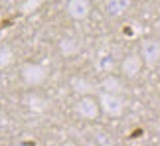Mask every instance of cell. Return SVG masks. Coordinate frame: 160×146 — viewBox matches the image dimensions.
Here are the masks:
<instances>
[{
    "instance_id": "obj_1",
    "label": "cell",
    "mask_w": 160,
    "mask_h": 146,
    "mask_svg": "<svg viewBox=\"0 0 160 146\" xmlns=\"http://www.w3.org/2000/svg\"><path fill=\"white\" fill-rule=\"evenodd\" d=\"M22 81L28 85V87H38L46 81L48 73L44 69V65H38V63H26L22 65V73H20Z\"/></svg>"
},
{
    "instance_id": "obj_2",
    "label": "cell",
    "mask_w": 160,
    "mask_h": 146,
    "mask_svg": "<svg viewBox=\"0 0 160 146\" xmlns=\"http://www.w3.org/2000/svg\"><path fill=\"white\" fill-rule=\"evenodd\" d=\"M99 107L103 109V113L109 114V117H119V114H122V111H125V101H122L119 95L101 93Z\"/></svg>"
},
{
    "instance_id": "obj_3",
    "label": "cell",
    "mask_w": 160,
    "mask_h": 146,
    "mask_svg": "<svg viewBox=\"0 0 160 146\" xmlns=\"http://www.w3.org/2000/svg\"><path fill=\"white\" fill-rule=\"evenodd\" d=\"M140 57L148 67H154L160 61V41L156 40H144L140 46Z\"/></svg>"
},
{
    "instance_id": "obj_4",
    "label": "cell",
    "mask_w": 160,
    "mask_h": 146,
    "mask_svg": "<svg viewBox=\"0 0 160 146\" xmlns=\"http://www.w3.org/2000/svg\"><path fill=\"white\" fill-rule=\"evenodd\" d=\"M75 111L79 113V117H83L87 120H93V119H97V114H99V101H95L93 97L85 95L77 101Z\"/></svg>"
},
{
    "instance_id": "obj_5",
    "label": "cell",
    "mask_w": 160,
    "mask_h": 146,
    "mask_svg": "<svg viewBox=\"0 0 160 146\" xmlns=\"http://www.w3.org/2000/svg\"><path fill=\"white\" fill-rule=\"evenodd\" d=\"M65 12L73 20H85L91 14V2L89 0H69L65 6Z\"/></svg>"
},
{
    "instance_id": "obj_6",
    "label": "cell",
    "mask_w": 160,
    "mask_h": 146,
    "mask_svg": "<svg viewBox=\"0 0 160 146\" xmlns=\"http://www.w3.org/2000/svg\"><path fill=\"white\" fill-rule=\"evenodd\" d=\"M142 57L137 56V53H131V56H127L125 59H122V63H121V69L122 73H125L127 77H137L140 69H142Z\"/></svg>"
},
{
    "instance_id": "obj_7",
    "label": "cell",
    "mask_w": 160,
    "mask_h": 146,
    "mask_svg": "<svg viewBox=\"0 0 160 146\" xmlns=\"http://www.w3.org/2000/svg\"><path fill=\"white\" fill-rule=\"evenodd\" d=\"M131 8V0H105V10L109 16L119 18Z\"/></svg>"
},
{
    "instance_id": "obj_8",
    "label": "cell",
    "mask_w": 160,
    "mask_h": 146,
    "mask_svg": "<svg viewBox=\"0 0 160 146\" xmlns=\"http://www.w3.org/2000/svg\"><path fill=\"white\" fill-rule=\"evenodd\" d=\"M101 89H103V93H113V95H119L121 91H122V85H121V81H119L117 77L107 75V77L101 81Z\"/></svg>"
},
{
    "instance_id": "obj_9",
    "label": "cell",
    "mask_w": 160,
    "mask_h": 146,
    "mask_svg": "<svg viewBox=\"0 0 160 146\" xmlns=\"http://www.w3.org/2000/svg\"><path fill=\"white\" fill-rule=\"evenodd\" d=\"M59 50L63 56H75L79 51V41L75 38H63L59 41Z\"/></svg>"
},
{
    "instance_id": "obj_10",
    "label": "cell",
    "mask_w": 160,
    "mask_h": 146,
    "mask_svg": "<svg viewBox=\"0 0 160 146\" xmlns=\"http://www.w3.org/2000/svg\"><path fill=\"white\" fill-rule=\"evenodd\" d=\"M28 105H30V109L32 111H44V105H46V101L42 99V97H38V95H30L28 97Z\"/></svg>"
},
{
    "instance_id": "obj_11",
    "label": "cell",
    "mask_w": 160,
    "mask_h": 146,
    "mask_svg": "<svg viewBox=\"0 0 160 146\" xmlns=\"http://www.w3.org/2000/svg\"><path fill=\"white\" fill-rule=\"evenodd\" d=\"M71 85L75 87V91H79V93H87V91H91V85L85 81V79H73Z\"/></svg>"
},
{
    "instance_id": "obj_12",
    "label": "cell",
    "mask_w": 160,
    "mask_h": 146,
    "mask_svg": "<svg viewBox=\"0 0 160 146\" xmlns=\"http://www.w3.org/2000/svg\"><path fill=\"white\" fill-rule=\"evenodd\" d=\"M12 61V51L8 47H2L0 50V67H4V65H8Z\"/></svg>"
},
{
    "instance_id": "obj_13",
    "label": "cell",
    "mask_w": 160,
    "mask_h": 146,
    "mask_svg": "<svg viewBox=\"0 0 160 146\" xmlns=\"http://www.w3.org/2000/svg\"><path fill=\"white\" fill-rule=\"evenodd\" d=\"M63 146H75V144H73V142H65Z\"/></svg>"
}]
</instances>
